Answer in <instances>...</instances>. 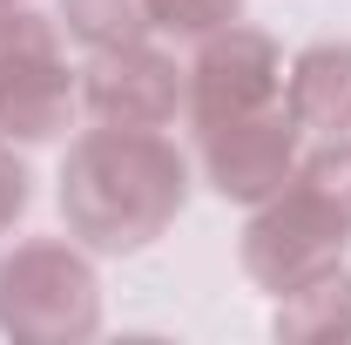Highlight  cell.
<instances>
[{
	"mask_svg": "<svg viewBox=\"0 0 351 345\" xmlns=\"http://www.w3.org/2000/svg\"><path fill=\"white\" fill-rule=\"evenodd\" d=\"M54 203L95 258L149 251L189 203V156L162 129H88L68 142Z\"/></svg>",
	"mask_w": 351,
	"mask_h": 345,
	"instance_id": "6da1fadb",
	"label": "cell"
},
{
	"mask_svg": "<svg viewBox=\"0 0 351 345\" xmlns=\"http://www.w3.org/2000/svg\"><path fill=\"white\" fill-rule=\"evenodd\" d=\"M351 251V135H324L298 156L291 183L250 210L237 258L270 298L304 285L311 271L338 264Z\"/></svg>",
	"mask_w": 351,
	"mask_h": 345,
	"instance_id": "7a4b0ae2",
	"label": "cell"
},
{
	"mask_svg": "<svg viewBox=\"0 0 351 345\" xmlns=\"http://www.w3.org/2000/svg\"><path fill=\"white\" fill-rule=\"evenodd\" d=\"M101 332V278L75 237H27L0 251V339L82 345Z\"/></svg>",
	"mask_w": 351,
	"mask_h": 345,
	"instance_id": "3957f363",
	"label": "cell"
},
{
	"mask_svg": "<svg viewBox=\"0 0 351 345\" xmlns=\"http://www.w3.org/2000/svg\"><path fill=\"white\" fill-rule=\"evenodd\" d=\"M82 115V68L61 47V21L27 0L0 7V142L34 149Z\"/></svg>",
	"mask_w": 351,
	"mask_h": 345,
	"instance_id": "277c9868",
	"label": "cell"
},
{
	"mask_svg": "<svg viewBox=\"0 0 351 345\" xmlns=\"http://www.w3.org/2000/svg\"><path fill=\"white\" fill-rule=\"evenodd\" d=\"M284 68H291L284 47L263 27H243V21L210 27L196 41V54L182 61V122L217 129V122H237L250 109L284 102Z\"/></svg>",
	"mask_w": 351,
	"mask_h": 345,
	"instance_id": "5b68a950",
	"label": "cell"
},
{
	"mask_svg": "<svg viewBox=\"0 0 351 345\" xmlns=\"http://www.w3.org/2000/svg\"><path fill=\"white\" fill-rule=\"evenodd\" d=\"M298 156H304V129H298V115L284 102L250 109V115L217 122V129H196V170H203V183L223 203H243V210L270 203L291 183Z\"/></svg>",
	"mask_w": 351,
	"mask_h": 345,
	"instance_id": "8992f818",
	"label": "cell"
},
{
	"mask_svg": "<svg viewBox=\"0 0 351 345\" xmlns=\"http://www.w3.org/2000/svg\"><path fill=\"white\" fill-rule=\"evenodd\" d=\"M82 115L95 129H176V115H182V61L169 47H156V34L88 54Z\"/></svg>",
	"mask_w": 351,
	"mask_h": 345,
	"instance_id": "52a82bcc",
	"label": "cell"
},
{
	"mask_svg": "<svg viewBox=\"0 0 351 345\" xmlns=\"http://www.w3.org/2000/svg\"><path fill=\"white\" fill-rule=\"evenodd\" d=\"M284 109L304 135H351V41H311L284 68Z\"/></svg>",
	"mask_w": 351,
	"mask_h": 345,
	"instance_id": "ba28073f",
	"label": "cell"
},
{
	"mask_svg": "<svg viewBox=\"0 0 351 345\" xmlns=\"http://www.w3.org/2000/svg\"><path fill=\"white\" fill-rule=\"evenodd\" d=\"M270 332L284 345H331L351 339V264H324L311 271L304 285L277 291V311H270Z\"/></svg>",
	"mask_w": 351,
	"mask_h": 345,
	"instance_id": "9c48e42d",
	"label": "cell"
},
{
	"mask_svg": "<svg viewBox=\"0 0 351 345\" xmlns=\"http://www.w3.org/2000/svg\"><path fill=\"white\" fill-rule=\"evenodd\" d=\"M54 21H61V34H68L75 47H88V54L129 47V41H149V34H156L149 0H61Z\"/></svg>",
	"mask_w": 351,
	"mask_h": 345,
	"instance_id": "30bf717a",
	"label": "cell"
},
{
	"mask_svg": "<svg viewBox=\"0 0 351 345\" xmlns=\"http://www.w3.org/2000/svg\"><path fill=\"white\" fill-rule=\"evenodd\" d=\"M237 7H243V0H149L156 34H169V41H203L210 27L237 21Z\"/></svg>",
	"mask_w": 351,
	"mask_h": 345,
	"instance_id": "8fae6325",
	"label": "cell"
},
{
	"mask_svg": "<svg viewBox=\"0 0 351 345\" xmlns=\"http://www.w3.org/2000/svg\"><path fill=\"white\" fill-rule=\"evenodd\" d=\"M27 203H34V176H27V163H21L14 142H0V237L27 216Z\"/></svg>",
	"mask_w": 351,
	"mask_h": 345,
	"instance_id": "7c38bea8",
	"label": "cell"
},
{
	"mask_svg": "<svg viewBox=\"0 0 351 345\" xmlns=\"http://www.w3.org/2000/svg\"><path fill=\"white\" fill-rule=\"evenodd\" d=\"M0 7H14V0H0Z\"/></svg>",
	"mask_w": 351,
	"mask_h": 345,
	"instance_id": "4fadbf2b",
	"label": "cell"
}]
</instances>
